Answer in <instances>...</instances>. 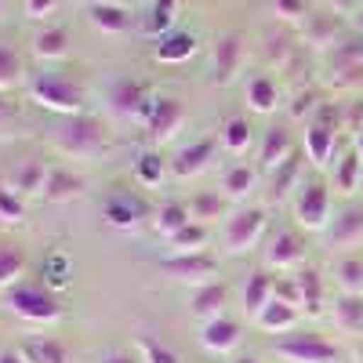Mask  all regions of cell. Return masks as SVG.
Instances as JSON below:
<instances>
[{
	"label": "cell",
	"instance_id": "cell-1",
	"mask_svg": "<svg viewBox=\"0 0 363 363\" xmlns=\"http://www.w3.org/2000/svg\"><path fill=\"white\" fill-rule=\"evenodd\" d=\"M29 99H33L40 109H51V113H62V116H80L84 113V87L73 84V80H62V77H33L29 80Z\"/></svg>",
	"mask_w": 363,
	"mask_h": 363
},
{
	"label": "cell",
	"instance_id": "cell-2",
	"mask_svg": "<svg viewBox=\"0 0 363 363\" xmlns=\"http://www.w3.org/2000/svg\"><path fill=\"white\" fill-rule=\"evenodd\" d=\"M58 149L66 157H95L106 149V124L91 113H80V116H66V124L58 128L55 135Z\"/></svg>",
	"mask_w": 363,
	"mask_h": 363
},
{
	"label": "cell",
	"instance_id": "cell-3",
	"mask_svg": "<svg viewBox=\"0 0 363 363\" xmlns=\"http://www.w3.org/2000/svg\"><path fill=\"white\" fill-rule=\"evenodd\" d=\"M8 298V309L26 320V323H55L62 316V306H58V298L48 291V287H37V284H15L11 291H4Z\"/></svg>",
	"mask_w": 363,
	"mask_h": 363
},
{
	"label": "cell",
	"instance_id": "cell-4",
	"mask_svg": "<svg viewBox=\"0 0 363 363\" xmlns=\"http://www.w3.org/2000/svg\"><path fill=\"white\" fill-rule=\"evenodd\" d=\"M294 222L306 233H320L330 225V189L323 182H301L294 196Z\"/></svg>",
	"mask_w": 363,
	"mask_h": 363
},
{
	"label": "cell",
	"instance_id": "cell-5",
	"mask_svg": "<svg viewBox=\"0 0 363 363\" xmlns=\"http://www.w3.org/2000/svg\"><path fill=\"white\" fill-rule=\"evenodd\" d=\"M272 352L287 363H342V352L320 335H287L272 345Z\"/></svg>",
	"mask_w": 363,
	"mask_h": 363
},
{
	"label": "cell",
	"instance_id": "cell-6",
	"mask_svg": "<svg viewBox=\"0 0 363 363\" xmlns=\"http://www.w3.org/2000/svg\"><path fill=\"white\" fill-rule=\"evenodd\" d=\"M265 236V211L262 207H247V211H236V215L225 222V233H222V244L229 255H244L251 251L258 240Z\"/></svg>",
	"mask_w": 363,
	"mask_h": 363
},
{
	"label": "cell",
	"instance_id": "cell-7",
	"mask_svg": "<svg viewBox=\"0 0 363 363\" xmlns=\"http://www.w3.org/2000/svg\"><path fill=\"white\" fill-rule=\"evenodd\" d=\"M182 124H186V106H182L178 99H153V106H149V116H145V131L153 142H171Z\"/></svg>",
	"mask_w": 363,
	"mask_h": 363
},
{
	"label": "cell",
	"instance_id": "cell-8",
	"mask_svg": "<svg viewBox=\"0 0 363 363\" xmlns=\"http://www.w3.org/2000/svg\"><path fill=\"white\" fill-rule=\"evenodd\" d=\"M160 269L167 272V277L182 280V284H211V277H215V258H211L207 251H193V255H171L167 262H160Z\"/></svg>",
	"mask_w": 363,
	"mask_h": 363
},
{
	"label": "cell",
	"instance_id": "cell-9",
	"mask_svg": "<svg viewBox=\"0 0 363 363\" xmlns=\"http://www.w3.org/2000/svg\"><path fill=\"white\" fill-rule=\"evenodd\" d=\"M87 22L99 29V33H109V37H120L135 26V15L128 4L120 0H91L87 4Z\"/></svg>",
	"mask_w": 363,
	"mask_h": 363
},
{
	"label": "cell",
	"instance_id": "cell-10",
	"mask_svg": "<svg viewBox=\"0 0 363 363\" xmlns=\"http://www.w3.org/2000/svg\"><path fill=\"white\" fill-rule=\"evenodd\" d=\"M244 55H247V48H244V37H240V33L218 37L215 62H211V80H215V84H229L240 69H244Z\"/></svg>",
	"mask_w": 363,
	"mask_h": 363
},
{
	"label": "cell",
	"instance_id": "cell-11",
	"mask_svg": "<svg viewBox=\"0 0 363 363\" xmlns=\"http://www.w3.org/2000/svg\"><path fill=\"white\" fill-rule=\"evenodd\" d=\"M109 106H113V113H120V116H138V120H145L153 99H149L145 84L124 77V80H116V84L109 87Z\"/></svg>",
	"mask_w": 363,
	"mask_h": 363
},
{
	"label": "cell",
	"instance_id": "cell-12",
	"mask_svg": "<svg viewBox=\"0 0 363 363\" xmlns=\"http://www.w3.org/2000/svg\"><path fill=\"white\" fill-rule=\"evenodd\" d=\"M102 218H106V225H113V229H135V225L145 218V203H142L135 193H128V189H116V193H109L106 203H102Z\"/></svg>",
	"mask_w": 363,
	"mask_h": 363
},
{
	"label": "cell",
	"instance_id": "cell-13",
	"mask_svg": "<svg viewBox=\"0 0 363 363\" xmlns=\"http://www.w3.org/2000/svg\"><path fill=\"white\" fill-rule=\"evenodd\" d=\"M200 345L215 356H229L236 345H240V323L229 320V316H218V320H207L200 323Z\"/></svg>",
	"mask_w": 363,
	"mask_h": 363
},
{
	"label": "cell",
	"instance_id": "cell-14",
	"mask_svg": "<svg viewBox=\"0 0 363 363\" xmlns=\"http://www.w3.org/2000/svg\"><path fill=\"white\" fill-rule=\"evenodd\" d=\"M225 301H229V287L211 280V284H200V287L193 291V298H189V313H193L200 323L218 320V316H225Z\"/></svg>",
	"mask_w": 363,
	"mask_h": 363
},
{
	"label": "cell",
	"instance_id": "cell-15",
	"mask_svg": "<svg viewBox=\"0 0 363 363\" xmlns=\"http://www.w3.org/2000/svg\"><path fill=\"white\" fill-rule=\"evenodd\" d=\"M265 265L269 269H298L301 265V240L291 233V229H280V233H272L269 240V247H265Z\"/></svg>",
	"mask_w": 363,
	"mask_h": 363
},
{
	"label": "cell",
	"instance_id": "cell-16",
	"mask_svg": "<svg viewBox=\"0 0 363 363\" xmlns=\"http://www.w3.org/2000/svg\"><path fill=\"white\" fill-rule=\"evenodd\" d=\"M200 51V40L193 33H182V29H171L167 37H160L153 58L160 66H182V62H189V58Z\"/></svg>",
	"mask_w": 363,
	"mask_h": 363
},
{
	"label": "cell",
	"instance_id": "cell-17",
	"mask_svg": "<svg viewBox=\"0 0 363 363\" xmlns=\"http://www.w3.org/2000/svg\"><path fill=\"white\" fill-rule=\"evenodd\" d=\"M338 149V128H327L320 124V120H313V124L306 128V157L313 167H327L330 157H335Z\"/></svg>",
	"mask_w": 363,
	"mask_h": 363
},
{
	"label": "cell",
	"instance_id": "cell-18",
	"mask_svg": "<svg viewBox=\"0 0 363 363\" xmlns=\"http://www.w3.org/2000/svg\"><path fill=\"white\" fill-rule=\"evenodd\" d=\"M291 157H294V145H291L287 128H269V131L262 135V145H258L262 167H265V171H277V167H284Z\"/></svg>",
	"mask_w": 363,
	"mask_h": 363
},
{
	"label": "cell",
	"instance_id": "cell-19",
	"mask_svg": "<svg viewBox=\"0 0 363 363\" xmlns=\"http://www.w3.org/2000/svg\"><path fill=\"white\" fill-rule=\"evenodd\" d=\"M211 157H215V142L211 138H200V142H193V145H186L182 153L174 157V164H171V171H174V178H196L207 164H211Z\"/></svg>",
	"mask_w": 363,
	"mask_h": 363
},
{
	"label": "cell",
	"instance_id": "cell-20",
	"mask_svg": "<svg viewBox=\"0 0 363 363\" xmlns=\"http://www.w3.org/2000/svg\"><path fill=\"white\" fill-rule=\"evenodd\" d=\"M294 291H298V309L320 316L323 313V277L316 269H298L294 272Z\"/></svg>",
	"mask_w": 363,
	"mask_h": 363
},
{
	"label": "cell",
	"instance_id": "cell-21",
	"mask_svg": "<svg viewBox=\"0 0 363 363\" xmlns=\"http://www.w3.org/2000/svg\"><path fill=\"white\" fill-rule=\"evenodd\" d=\"M298 316H301V309L294 306V301L272 298L269 306L255 316V323H258L262 330H269V335H284V330H291V327L298 323Z\"/></svg>",
	"mask_w": 363,
	"mask_h": 363
},
{
	"label": "cell",
	"instance_id": "cell-22",
	"mask_svg": "<svg viewBox=\"0 0 363 363\" xmlns=\"http://www.w3.org/2000/svg\"><path fill=\"white\" fill-rule=\"evenodd\" d=\"M33 55L40 58V62H58V58H66L69 51V33H66V26H44L33 33Z\"/></svg>",
	"mask_w": 363,
	"mask_h": 363
},
{
	"label": "cell",
	"instance_id": "cell-23",
	"mask_svg": "<svg viewBox=\"0 0 363 363\" xmlns=\"http://www.w3.org/2000/svg\"><path fill=\"white\" fill-rule=\"evenodd\" d=\"M80 189H84V178L80 174H73L66 167H55V171H48V182H44V200L66 203V200L80 196Z\"/></svg>",
	"mask_w": 363,
	"mask_h": 363
},
{
	"label": "cell",
	"instance_id": "cell-24",
	"mask_svg": "<svg viewBox=\"0 0 363 363\" xmlns=\"http://www.w3.org/2000/svg\"><path fill=\"white\" fill-rule=\"evenodd\" d=\"M272 298H277V280H272L269 272H251L247 284H244V309L251 316H258Z\"/></svg>",
	"mask_w": 363,
	"mask_h": 363
},
{
	"label": "cell",
	"instance_id": "cell-25",
	"mask_svg": "<svg viewBox=\"0 0 363 363\" xmlns=\"http://www.w3.org/2000/svg\"><path fill=\"white\" fill-rule=\"evenodd\" d=\"M359 240H363V211L349 207L335 218V225H330V247H352Z\"/></svg>",
	"mask_w": 363,
	"mask_h": 363
},
{
	"label": "cell",
	"instance_id": "cell-26",
	"mask_svg": "<svg viewBox=\"0 0 363 363\" xmlns=\"http://www.w3.org/2000/svg\"><path fill=\"white\" fill-rule=\"evenodd\" d=\"M247 106H251L255 113L269 116L272 109L280 106V91H277V80H272V77H265V73L251 77V80H247Z\"/></svg>",
	"mask_w": 363,
	"mask_h": 363
},
{
	"label": "cell",
	"instance_id": "cell-27",
	"mask_svg": "<svg viewBox=\"0 0 363 363\" xmlns=\"http://www.w3.org/2000/svg\"><path fill=\"white\" fill-rule=\"evenodd\" d=\"M218 142H222L225 153L244 157L251 149V124H247V116H229L222 124V131H218Z\"/></svg>",
	"mask_w": 363,
	"mask_h": 363
},
{
	"label": "cell",
	"instance_id": "cell-28",
	"mask_svg": "<svg viewBox=\"0 0 363 363\" xmlns=\"http://www.w3.org/2000/svg\"><path fill=\"white\" fill-rule=\"evenodd\" d=\"M193 222V215H189V203H182V200H167V203H160V211H157V218H153V229L164 236V240H171L182 225H189Z\"/></svg>",
	"mask_w": 363,
	"mask_h": 363
},
{
	"label": "cell",
	"instance_id": "cell-29",
	"mask_svg": "<svg viewBox=\"0 0 363 363\" xmlns=\"http://www.w3.org/2000/svg\"><path fill=\"white\" fill-rule=\"evenodd\" d=\"M44 182H48V171H44L40 160H22V164H15V171H11V189L22 193V196L44 193Z\"/></svg>",
	"mask_w": 363,
	"mask_h": 363
},
{
	"label": "cell",
	"instance_id": "cell-30",
	"mask_svg": "<svg viewBox=\"0 0 363 363\" xmlns=\"http://www.w3.org/2000/svg\"><path fill=\"white\" fill-rule=\"evenodd\" d=\"M255 186H258V171L247 167V164H236V167H229V171L222 174V193H225L229 200H244V196H251Z\"/></svg>",
	"mask_w": 363,
	"mask_h": 363
},
{
	"label": "cell",
	"instance_id": "cell-31",
	"mask_svg": "<svg viewBox=\"0 0 363 363\" xmlns=\"http://www.w3.org/2000/svg\"><path fill=\"white\" fill-rule=\"evenodd\" d=\"M178 4H182V0H153V4H149V18H145L142 29L149 37H167L174 18H178Z\"/></svg>",
	"mask_w": 363,
	"mask_h": 363
},
{
	"label": "cell",
	"instance_id": "cell-32",
	"mask_svg": "<svg viewBox=\"0 0 363 363\" xmlns=\"http://www.w3.org/2000/svg\"><path fill=\"white\" fill-rule=\"evenodd\" d=\"M335 323L349 335L363 330V294H338L335 301Z\"/></svg>",
	"mask_w": 363,
	"mask_h": 363
},
{
	"label": "cell",
	"instance_id": "cell-33",
	"mask_svg": "<svg viewBox=\"0 0 363 363\" xmlns=\"http://www.w3.org/2000/svg\"><path fill=\"white\" fill-rule=\"evenodd\" d=\"M207 236H211V229L203 225V222H189V225H182L167 244L174 247V255H193V251H203V244H207Z\"/></svg>",
	"mask_w": 363,
	"mask_h": 363
},
{
	"label": "cell",
	"instance_id": "cell-34",
	"mask_svg": "<svg viewBox=\"0 0 363 363\" xmlns=\"http://www.w3.org/2000/svg\"><path fill=\"white\" fill-rule=\"evenodd\" d=\"M26 272V255L15 244H0V291H11Z\"/></svg>",
	"mask_w": 363,
	"mask_h": 363
},
{
	"label": "cell",
	"instance_id": "cell-35",
	"mask_svg": "<svg viewBox=\"0 0 363 363\" xmlns=\"http://www.w3.org/2000/svg\"><path fill=\"white\" fill-rule=\"evenodd\" d=\"M359 182H363V160L356 153H345L335 167V189L338 193H356Z\"/></svg>",
	"mask_w": 363,
	"mask_h": 363
},
{
	"label": "cell",
	"instance_id": "cell-36",
	"mask_svg": "<svg viewBox=\"0 0 363 363\" xmlns=\"http://www.w3.org/2000/svg\"><path fill=\"white\" fill-rule=\"evenodd\" d=\"M22 352H26L29 363H69L66 345L55 342V338H37V342H29Z\"/></svg>",
	"mask_w": 363,
	"mask_h": 363
},
{
	"label": "cell",
	"instance_id": "cell-37",
	"mask_svg": "<svg viewBox=\"0 0 363 363\" xmlns=\"http://www.w3.org/2000/svg\"><path fill=\"white\" fill-rule=\"evenodd\" d=\"M335 280L342 294H363V258H342L335 265Z\"/></svg>",
	"mask_w": 363,
	"mask_h": 363
},
{
	"label": "cell",
	"instance_id": "cell-38",
	"mask_svg": "<svg viewBox=\"0 0 363 363\" xmlns=\"http://www.w3.org/2000/svg\"><path fill=\"white\" fill-rule=\"evenodd\" d=\"M26 77V62H22V55L8 44H0V91H8L15 87L18 80Z\"/></svg>",
	"mask_w": 363,
	"mask_h": 363
},
{
	"label": "cell",
	"instance_id": "cell-39",
	"mask_svg": "<svg viewBox=\"0 0 363 363\" xmlns=\"http://www.w3.org/2000/svg\"><path fill=\"white\" fill-rule=\"evenodd\" d=\"M164 174H167V164H164L160 153H142V157H138V164H135V178L142 182V186H160Z\"/></svg>",
	"mask_w": 363,
	"mask_h": 363
},
{
	"label": "cell",
	"instance_id": "cell-40",
	"mask_svg": "<svg viewBox=\"0 0 363 363\" xmlns=\"http://www.w3.org/2000/svg\"><path fill=\"white\" fill-rule=\"evenodd\" d=\"M138 359L142 363H182L178 349H171L167 342H157V338H138Z\"/></svg>",
	"mask_w": 363,
	"mask_h": 363
},
{
	"label": "cell",
	"instance_id": "cell-41",
	"mask_svg": "<svg viewBox=\"0 0 363 363\" xmlns=\"http://www.w3.org/2000/svg\"><path fill=\"white\" fill-rule=\"evenodd\" d=\"M44 284H48L51 291L69 287V262H66V255H62V251L48 255V262H44Z\"/></svg>",
	"mask_w": 363,
	"mask_h": 363
},
{
	"label": "cell",
	"instance_id": "cell-42",
	"mask_svg": "<svg viewBox=\"0 0 363 363\" xmlns=\"http://www.w3.org/2000/svg\"><path fill=\"white\" fill-rule=\"evenodd\" d=\"M22 218H26V200H22V193H15L11 186H0V222L18 225Z\"/></svg>",
	"mask_w": 363,
	"mask_h": 363
},
{
	"label": "cell",
	"instance_id": "cell-43",
	"mask_svg": "<svg viewBox=\"0 0 363 363\" xmlns=\"http://www.w3.org/2000/svg\"><path fill=\"white\" fill-rule=\"evenodd\" d=\"M222 211H225V200H222V196H207V193H200V196L189 200V215H193L196 222H203V225H207L211 218H218Z\"/></svg>",
	"mask_w": 363,
	"mask_h": 363
},
{
	"label": "cell",
	"instance_id": "cell-44",
	"mask_svg": "<svg viewBox=\"0 0 363 363\" xmlns=\"http://www.w3.org/2000/svg\"><path fill=\"white\" fill-rule=\"evenodd\" d=\"M265 62H269V66H277V69H284V66L291 62V40H287L284 33L265 37Z\"/></svg>",
	"mask_w": 363,
	"mask_h": 363
},
{
	"label": "cell",
	"instance_id": "cell-45",
	"mask_svg": "<svg viewBox=\"0 0 363 363\" xmlns=\"http://www.w3.org/2000/svg\"><path fill=\"white\" fill-rule=\"evenodd\" d=\"M291 182H298V160H294V157H291L284 167H277V171H272V193H277V196H284Z\"/></svg>",
	"mask_w": 363,
	"mask_h": 363
},
{
	"label": "cell",
	"instance_id": "cell-46",
	"mask_svg": "<svg viewBox=\"0 0 363 363\" xmlns=\"http://www.w3.org/2000/svg\"><path fill=\"white\" fill-rule=\"evenodd\" d=\"M272 11H277V18H284V22H298L301 15H306V0H272Z\"/></svg>",
	"mask_w": 363,
	"mask_h": 363
},
{
	"label": "cell",
	"instance_id": "cell-47",
	"mask_svg": "<svg viewBox=\"0 0 363 363\" xmlns=\"http://www.w3.org/2000/svg\"><path fill=\"white\" fill-rule=\"evenodd\" d=\"M22 8H26V15H29V18L44 22V18H51V15H55L58 0H22Z\"/></svg>",
	"mask_w": 363,
	"mask_h": 363
},
{
	"label": "cell",
	"instance_id": "cell-48",
	"mask_svg": "<svg viewBox=\"0 0 363 363\" xmlns=\"http://www.w3.org/2000/svg\"><path fill=\"white\" fill-rule=\"evenodd\" d=\"M330 33H335V22H327V18H313V22L306 26V37H309L313 44H323Z\"/></svg>",
	"mask_w": 363,
	"mask_h": 363
},
{
	"label": "cell",
	"instance_id": "cell-49",
	"mask_svg": "<svg viewBox=\"0 0 363 363\" xmlns=\"http://www.w3.org/2000/svg\"><path fill=\"white\" fill-rule=\"evenodd\" d=\"M309 109H316V95L313 91H301V95L294 99V106H291V116H306Z\"/></svg>",
	"mask_w": 363,
	"mask_h": 363
},
{
	"label": "cell",
	"instance_id": "cell-50",
	"mask_svg": "<svg viewBox=\"0 0 363 363\" xmlns=\"http://www.w3.org/2000/svg\"><path fill=\"white\" fill-rule=\"evenodd\" d=\"M99 363H142L138 356H131V352H106Z\"/></svg>",
	"mask_w": 363,
	"mask_h": 363
},
{
	"label": "cell",
	"instance_id": "cell-51",
	"mask_svg": "<svg viewBox=\"0 0 363 363\" xmlns=\"http://www.w3.org/2000/svg\"><path fill=\"white\" fill-rule=\"evenodd\" d=\"M0 363H29V359H26L22 349H18V352H15V349H4V352H0Z\"/></svg>",
	"mask_w": 363,
	"mask_h": 363
},
{
	"label": "cell",
	"instance_id": "cell-52",
	"mask_svg": "<svg viewBox=\"0 0 363 363\" xmlns=\"http://www.w3.org/2000/svg\"><path fill=\"white\" fill-rule=\"evenodd\" d=\"M11 116H15V106L4 99V91H0V124H8Z\"/></svg>",
	"mask_w": 363,
	"mask_h": 363
},
{
	"label": "cell",
	"instance_id": "cell-53",
	"mask_svg": "<svg viewBox=\"0 0 363 363\" xmlns=\"http://www.w3.org/2000/svg\"><path fill=\"white\" fill-rule=\"evenodd\" d=\"M352 153L363 160V128H359V131H356V138H352Z\"/></svg>",
	"mask_w": 363,
	"mask_h": 363
},
{
	"label": "cell",
	"instance_id": "cell-54",
	"mask_svg": "<svg viewBox=\"0 0 363 363\" xmlns=\"http://www.w3.org/2000/svg\"><path fill=\"white\" fill-rule=\"evenodd\" d=\"M233 363H258V359H255V356H236Z\"/></svg>",
	"mask_w": 363,
	"mask_h": 363
},
{
	"label": "cell",
	"instance_id": "cell-55",
	"mask_svg": "<svg viewBox=\"0 0 363 363\" xmlns=\"http://www.w3.org/2000/svg\"><path fill=\"white\" fill-rule=\"evenodd\" d=\"M0 15H4V0H0Z\"/></svg>",
	"mask_w": 363,
	"mask_h": 363
},
{
	"label": "cell",
	"instance_id": "cell-56",
	"mask_svg": "<svg viewBox=\"0 0 363 363\" xmlns=\"http://www.w3.org/2000/svg\"><path fill=\"white\" fill-rule=\"evenodd\" d=\"M359 189H363V182H359Z\"/></svg>",
	"mask_w": 363,
	"mask_h": 363
},
{
	"label": "cell",
	"instance_id": "cell-57",
	"mask_svg": "<svg viewBox=\"0 0 363 363\" xmlns=\"http://www.w3.org/2000/svg\"><path fill=\"white\" fill-rule=\"evenodd\" d=\"M120 4H124V0H120Z\"/></svg>",
	"mask_w": 363,
	"mask_h": 363
}]
</instances>
